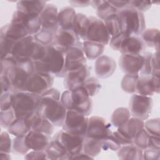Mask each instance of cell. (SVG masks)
Masks as SVG:
<instances>
[{
  "mask_svg": "<svg viewBox=\"0 0 160 160\" xmlns=\"http://www.w3.org/2000/svg\"><path fill=\"white\" fill-rule=\"evenodd\" d=\"M33 63L35 72L48 73L58 78H64L67 73L66 50L54 44L46 46L42 57Z\"/></svg>",
  "mask_w": 160,
  "mask_h": 160,
  "instance_id": "1",
  "label": "cell"
},
{
  "mask_svg": "<svg viewBox=\"0 0 160 160\" xmlns=\"http://www.w3.org/2000/svg\"><path fill=\"white\" fill-rule=\"evenodd\" d=\"M118 19L121 32L126 35L139 36L146 29L143 12L129 5L118 11Z\"/></svg>",
  "mask_w": 160,
  "mask_h": 160,
  "instance_id": "2",
  "label": "cell"
},
{
  "mask_svg": "<svg viewBox=\"0 0 160 160\" xmlns=\"http://www.w3.org/2000/svg\"><path fill=\"white\" fill-rule=\"evenodd\" d=\"M41 95L28 91L13 92L12 108L16 118L32 116L39 109Z\"/></svg>",
  "mask_w": 160,
  "mask_h": 160,
  "instance_id": "3",
  "label": "cell"
},
{
  "mask_svg": "<svg viewBox=\"0 0 160 160\" xmlns=\"http://www.w3.org/2000/svg\"><path fill=\"white\" fill-rule=\"evenodd\" d=\"M35 72L32 60L18 61L3 74L11 81L12 92L26 91V88L31 75Z\"/></svg>",
  "mask_w": 160,
  "mask_h": 160,
  "instance_id": "4",
  "label": "cell"
},
{
  "mask_svg": "<svg viewBox=\"0 0 160 160\" xmlns=\"http://www.w3.org/2000/svg\"><path fill=\"white\" fill-rule=\"evenodd\" d=\"M46 50V46L38 43L31 35L17 41L12 51V56L18 61L40 59Z\"/></svg>",
  "mask_w": 160,
  "mask_h": 160,
  "instance_id": "5",
  "label": "cell"
},
{
  "mask_svg": "<svg viewBox=\"0 0 160 160\" xmlns=\"http://www.w3.org/2000/svg\"><path fill=\"white\" fill-rule=\"evenodd\" d=\"M109 44L113 50L119 51L121 54H141L146 47L139 36L126 35L122 32L111 38Z\"/></svg>",
  "mask_w": 160,
  "mask_h": 160,
  "instance_id": "6",
  "label": "cell"
},
{
  "mask_svg": "<svg viewBox=\"0 0 160 160\" xmlns=\"http://www.w3.org/2000/svg\"><path fill=\"white\" fill-rule=\"evenodd\" d=\"M67 111L60 100L41 97V106L38 112H41L54 126H62Z\"/></svg>",
  "mask_w": 160,
  "mask_h": 160,
  "instance_id": "7",
  "label": "cell"
},
{
  "mask_svg": "<svg viewBox=\"0 0 160 160\" xmlns=\"http://www.w3.org/2000/svg\"><path fill=\"white\" fill-rule=\"evenodd\" d=\"M89 118L81 112L74 110L67 111L62 130L73 134L84 136L86 134Z\"/></svg>",
  "mask_w": 160,
  "mask_h": 160,
  "instance_id": "8",
  "label": "cell"
},
{
  "mask_svg": "<svg viewBox=\"0 0 160 160\" xmlns=\"http://www.w3.org/2000/svg\"><path fill=\"white\" fill-rule=\"evenodd\" d=\"M152 106L153 101L150 96L135 93L129 99V110L132 117L144 121L149 117Z\"/></svg>",
  "mask_w": 160,
  "mask_h": 160,
  "instance_id": "9",
  "label": "cell"
},
{
  "mask_svg": "<svg viewBox=\"0 0 160 160\" xmlns=\"http://www.w3.org/2000/svg\"><path fill=\"white\" fill-rule=\"evenodd\" d=\"M89 20L86 40L98 42L104 46L108 44L111 36L104 21L94 16H89Z\"/></svg>",
  "mask_w": 160,
  "mask_h": 160,
  "instance_id": "10",
  "label": "cell"
},
{
  "mask_svg": "<svg viewBox=\"0 0 160 160\" xmlns=\"http://www.w3.org/2000/svg\"><path fill=\"white\" fill-rule=\"evenodd\" d=\"M54 137L62 144L68 154V159L71 156L82 151L84 136L73 134L62 129L56 132Z\"/></svg>",
  "mask_w": 160,
  "mask_h": 160,
  "instance_id": "11",
  "label": "cell"
},
{
  "mask_svg": "<svg viewBox=\"0 0 160 160\" xmlns=\"http://www.w3.org/2000/svg\"><path fill=\"white\" fill-rule=\"evenodd\" d=\"M11 22L21 26L28 33L33 36L41 29V21L39 15H32L16 9L12 14Z\"/></svg>",
  "mask_w": 160,
  "mask_h": 160,
  "instance_id": "12",
  "label": "cell"
},
{
  "mask_svg": "<svg viewBox=\"0 0 160 160\" xmlns=\"http://www.w3.org/2000/svg\"><path fill=\"white\" fill-rule=\"evenodd\" d=\"M71 91V106L70 109L76 110L86 116L91 114L93 102L85 89L81 86Z\"/></svg>",
  "mask_w": 160,
  "mask_h": 160,
  "instance_id": "13",
  "label": "cell"
},
{
  "mask_svg": "<svg viewBox=\"0 0 160 160\" xmlns=\"http://www.w3.org/2000/svg\"><path fill=\"white\" fill-rule=\"evenodd\" d=\"M54 83L52 75L40 72H34L29 78L26 91L42 95L52 88Z\"/></svg>",
  "mask_w": 160,
  "mask_h": 160,
  "instance_id": "14",
  "label": "cell"
},
{
  "mask_svg": "<svg viewBox=\"0 0 160 160\" xmlns=\"http://www.w3.org/2000/svg\"><path fill=\"white\" fill-rule=\"evenodd\" d=\"M144 58L142 52L137 54H121L119 59V65L125 74L139 75L143 65Z\"/></svg>",
  "mask_w": 160,
  "mask_h": 160,
  "instance_id": "15",
  "label": "cell"
},
{
  "mask_svg": "<svg viewBox=\"0 0 160 160\" xmlns=\"http://www.w3.org/2000/svg\"><path fill=\"white\" fill-rule=\"evenodd\" d=\"M112 132L111 124L104 118L99 116H91L89 118L85 136L101 139L109 136Z\"/></svg>",
  "mask_w": 160,
  "mask_h": 160,
  "instance_id": "16",
  "label": "cell"
},
{
  "mask_svg": "<svg viewBox=\"0 0 160 160\" xmlns=\"http://www.w3.org/2000/svg\"><path fill=\"white\" fill-rule=\"evenodd\" d=\"M90 74V68L87 64L67 72L63 81L64 88L66 90L72 91L81 87L89 77Z\"/></svg>",
  "mask_w": 160,
  "mask_h": 160,
  "instance_id": "17",
  "label": "cell"
},
{
  "mask_svg": "<svg viewBox=\"0 0 160 160\" xmlns=\"http://www.w3.org/2000/svg\"><path fill=\"white\" fill-rule=\"evenodd\" d=\"M159 76L151 74L138 76L136 86V94L151 97L155 93L159 94Z\"/></svg>",
  "mask_w": 160,
  "mask_h": 160,
  "instance_id": "18",
  "label": "cell"
},
{
  "mask_svg": "<svg viewBox=\"0 0 160 160\" xmlns=\"http://www.w3.org/2000/svg\"><path fill=\"white\" fill-rule=\"evenodd\" d=\"M53 44L65 50L72 47L82 46V42L72 29L60 28L55 32Z\"/></svg>",
  "mask_w": 160,
  "mask_h": 160,
  "instance_id": "19",
  "label": "cell"
},
{
  "mask_svg": "<svg viewBox=\"0 0 160 160\" xmlns=\"http://www.w3.org/2000/svg\"><path fill=\"white\" fill-rule=\"evenodd\" d=\"M25 143L30 150L45 151L48 146L51 138L45 133L31 130L24 136Z\"/></svg>",
  "mask_w": 160,
  "mask_h": 160,
  "instance_id": "20",
  "label": "cell"
},
{
  "mask_svg": "<svg viewBox=\"0 0 160 160\" xmlns=\"http://www.w3.org/2000/svg\"><path fill=\"white\" fill-rule=\"evenodd\" d=\"M87 58L82 46H74L66 50V67L67 72L76 69L86 64Z\"/></svg>",
  "mask_w": 160,
  "mask_h": 160,
  "instance_id": "21",
  "label": "cell"
},
{
  "mask_svg": "<svg viewBox=\"0 0 160 160\" xmlns=\"http://www.w3.org/2000/svg\"><path fill=\"white\" fill-rule=\"evenodd\" d=\"M58 9L52 3H47L40 14L41 28L56 32L59 28Z\"/></svg>",
  "mask_w": 160,
  "mask_h": 160,
  "instance_id": "22",
  "label": "cell"
},
{
  "mask_svg": "<svg viewBox=\"0 0 160 160\" xmlns=\"http://www.w3.org/2000/svg\"><path fill=\"white\" fill-rule=\"evenodd\" d=\"M116 68L115 61L106 55H102L94 62V72L99 78H107L114 72Z\"/></svg>",
  "mask_w": 160,
  "mask_h": 160,
  "instance_id": "23",
  "label": "cell"
},
{
  "mask_svg": "<svg viewBox=\"0 0 160 160\" xmlns=\"http://www.w3.org/2000/svg\"><path fill=\"white\" fill-rule=\"evenodd\" d=\"M144 121L136 118H130L125 123L118 128L121 134L128 139L133 141L136 134L144 128Z\"/></svg>",
  "mask_w": 160,
  "mask_h": 160,
  "instance_id": "24",
  "label": "cell"
},
{
  "mask_svg": "<svg viewBox=\"0 0 160 160\" xmlns=\"http://www.w3.org/2000/svg\"><path fill=\"white\" fill-rule=\"evenodd\" d=\"M96 9V14L103 21L118 15V9L112 6L108 1H91L90 4Z\"/></svg>",
  "mask_w": 160,
  "mask_h": 160,
  "instance_id": "25",
  "label": "cell"
},
{
  "mask_svg": "<svg viewBox=\"0 0 160 160\" xmlns=\"http://www.w3.org/2000/svg\"><path fill=\"white\" fill-rule=\"evenodd\" d=\"M32 116L16 118L7 129L8 132L15 137L25 136L31 130Z\"/></svg>",
  "mask_w": 160,
  "mask_h": 160,
  "instance_id": "26",
  "label": "cell"
},
{
  "mask_svg": "<svg viewBox=\"0 0 160 160\" xmlns=\"http://www.w3.org/2000/svg\"><path fill=\"white\" fill-rule=\"evenodd\" d=\"M0 35L4 36L15 42L28 36V32L20 25L12 22L8 23L1 28Z\"/></svg>",
  "mask_w": 160,
  "mask_h": 160,
  "instance_id": "27",
  "label": "cell"
},
{
  "mask_svg": "<svg viewBox=\"0 0 160 160\" xmlns=\"http://www.w3.org/2000/svg\"><path fill=\"white\" fill-rule=\"evenodd\" d=\"M54 126L41 112L35 113L31 119V130L41 132L51 135L54 131Z\"/></svg>",
  "mask_w": 160,
  "mask_h": 160,
  "instance_id": "28",
  "label": "cell"
},
{
  "mask_svg": "<svg viewBox=\"0 0 160 160\" xmlns=\"http://www.w3.org/2000/svg\"><path fill=\"white\" fill-rule=\"evenodd\" d=\"M45 151L48 159H68V154L64 147L54 136Z\"/></svg>",
  "mask_w": 160,
  "mask_h": 160,
  "instance_id": "29",
  "label": "cell"
},
{
  "mask_svg": "<svg viewBox=\"0 0 160 160\" xmlns=\"http://www.w3.org/2000/svg\"><path fill=\"white\" fill-rule=\"evenodd\" d=\"M47 2L44 1H19L16 3V9H19L25 13L39 15L41 14Z\"/></svg>",
  "mask_w": 160,
  "mask_h": 160,
  "instance_id": "30",
  "label": "cell"
},
{
  "mask_svg": "<svg viewBox=\"0 0 160 160\" xmlns=\"http://www.w3.org/2000/svg\"><path fill=\"white\" fill-rule=\"evenodd\" d=\"M76 12L71 6L62 8L58 12L59 28L64 29H72L73 21Z\"/></svg>",
  "mask_w": 160,
  "mask_h": 160,
  "instance_id": "31",
  "label": "cell"
},
{
  "mask_svg": "<svg viewBox=\"0 0 160 160\" xmlns=\"http://www.w3.org/2000/svg\"><path fill=\"white\" fill-rule=\"evenodd\" d=\"M89 17L82 12L76 13L73 21L72 30L79 39L86 40L89 26Z\"/></svg>",
  "mask_w": 160,
  "mask_h": 160,
  "instance_id": "32",
  "label": "cell"
},
{
  "mask_svg": "<svg viewBox=\"0 0 160 160\" xmlns=\"http://www.w3.org/2000/svg\"><path fill=\"white\" fill-rule=\"evenodd\" d=\"M143 151L134 144L121 146L117 151V154L120 159H142Z\"/></svg>",
  "mask_w": 160,
  "mask_h": 160,
  "instance_id": "33",
  "label": "cell"
},
{
  "mask_svg": "<svg viewBox=\"0 0 160 160\" xmlns=\"http://www.w3.org/2000/svg\"><path fill=\"white\" fill-rule=\"evenodd\" d=\"M105 46L92 41L84 40L82 42V50L87 59L94 60L104 52Z\"/></svg>",
  "mask_w": 160,
  "mask_h": 160,
  "instance_id": "34",
  "label": "cell"
},
{
  "mask_svg": "<svg viewBox=\"0 0 160 160\" xmlns=\"http://www.w3.org/2000/svg\"><path fill=\"white\" fill-rule=\"evenodd\" d=\"M101 139L84 137L82 151L92 159L101 153L102 151Z\"/></svg>",
  "mask_w": 160,
  "mask_h": 160,
  "instance_id": "35",
  "label": "cell"
},
{
  "mask_svg": "<svg viewBox=\"0 0 160 160\" xmlns=\"http://www.w3.org/2000/svg\"><path fill=\"white\" fill-rule=\"evenodd\" d=\"M141 38L146 46L154 48L156 51L159 49V31L156 28L145 29L141 34Z\"/></svg>",
  "mask_w": 160,
  "mask_h": 160,
  "instance_id": "36",
  "label": "cell"
},
{
  "mask_svg": "<svg viewBox=\"0 0 160 160\" xmlns=\"http://www.w3.org/2000/svg\"><path fill=\"white\" fill-rule=\"evenodd\" d=\"M131 115L130 111L127 108H118L116 109L112 114L111 118V124L116 128H119L125 123Z\"/></svg>",
  "mask_w": 160,
  "mask_h": 160,
  "instance_id": "37",
  "label": "cell"
},
{
  "mask_svg": "<svg viewBox=\"0 0 160 160\" xmlns=\"http://www.w3.org/2000/svg\"><path fill=\"white\" fill-rule=\"evenodd\" d=\"M55 32L41 28L37 33L32 36L34 40L39 44L44 46H49L53 44Z\"/></svg>",
  "mask_w": 160,
  "mask_h": 160,
  "instance_id": "38",
  "label": "cell"
},
{
  "mask_svg": "<svg viewBox=\"0 0 160 160\" xmlns=\"http://www.w3.org/2000/svg\"><path fill=\"white\" fill-rule=\"evenodd\" d=\"M138 76V75L125 74L121 83L123 91L129 94L136 93V86Z\"/></svg>",
  "mask_w": 160,
  "mask_h": 160,
  "instance_id": "39",
  "label": "cell"
},
{
  "mask_svg": "<svg viewBox=\"0 0 160 160\" xmlns=\"http://www.w3.org/2000/svg\"><path fill=\"white\" fill-rule=\"evenodd\" d=\"M15 41L4 36L0 35V50L1 59H2L12 54V51Z\"/></svg>",
  "mask_w": 160,
  "mask_h": 160,
  "instance_id": "40",
  "label": "cell"
},
{
  "mask_svg": "<svg viewBox=\"0 0 160 160\" xmlns=\"http://www.w3.org/2000/svg\"><path fill=\"white\" fill-rule=\"evenodd\" d=\"M29 149L25 143L24 136L15 137L12 139V152L14 154L21 156H25L29 151Z\"/></svg>",
  "mask_w": 160,
  "mask_h": 160,
  "instance_id": "41",
  "label": "cell"
},
{
  "mask_svg": "<svg viewBox=\"0 0 160 160\" xmlns=\"http://www.w3.org/2000/svg\"><path fill=\"white\" fill-rule=\"evenodd\" d=\"M91 98L98 94L101 88V84L95 77H89L82 86Z\"/></svg>",
  "mask_w": 160,
  "mask_h": 160,
  "instance_id": "42",
  "label": "cell"
},
{
  "mask_svg": "<svg viewBox=\"0 0 160 160\" xmlns=\"http://www.w3.org/2000/svg\"><path fill=\"white\" fill-rule=\"evenodd\" d=\"M149 136L150 135L147 132L145 129L143 128L134 138L133 144L142 151L145 150L148 148Z\"/></svg>",
  "mask_w": 160,
  "mask_h": 160,
  "instance_id": "43",
  "label": "cell"
},
{
  "mask_svg": "<svg viewBox=\"0 0 160 160\" xmlns=\"http://www.w3.org/2000/svg\"><path fill=\"white\" fill-rule=\"evenodd\" d=\"M144 128L150 136L159 138V135H160L159 118H152V119L147 120L146 122H144Z\"/></svg>",
  "mask_w": 160,
  "mask_h": 160,
  "instance_id": "44",
  "label": "cell"
},
{
  "mask_svg": "<svg viewBox=\"0 0 160 160\" xmlns=\"http://www.w3.org/2000/svg\"><path fill=\"white\" fill-rule=\"evenodd\" d=\"M101 144H102V149L104 151L107 150H112V151H118L121 147V145L112 134L109 136L101 139Z\"/></svg>",
  "mask_w": 160,
  "mask_h": 160,
  "instance_id": "45",
  "label": "cell"
},
{
  "mask_svg": "<svg viewBox=\"0 0 160 160\" xmlns=\"http://www.w3.org/2000/svg\"><path fill=\"white\" fill-rule=\"evenodd\" d=\"M16 119L14 111L12 108L0 112V123L2 128L8 129L11 123Z\"/></svg>",
  "mask_w": 160,
  "mask_h": 160,
  "instance_id": "46",
  "label": "cell"
},
{
  "mask_svg": "<svg viewBox=\"0 0 160 160\" xmlns=\"http://www.w3.org/2000/svg\"><path fill=\"white\" fill-rule=\"evenodd\" d=\"M106 26L109 31L111 38L116 36L121 33L119 22L118 19V15L104 21Z\"/></svg>",
  "mask_w": 160,
  "mask_h": 160,
  "instance_id": "47",
  "label": "cell"
},
{
  "mask_svg": "<svg viewBox=\"0 0 160 160\" xmlns=\"http://www.w3.org/2000/svg\"><path fill=\"white\" fill-rule=\"evenodd\" d=\"M12 141L9 135V132L2 131L1 133L0 139V152L10 153L12 151Z\"/></svg>",
  "mask_w": 160,
  "mask_h": 160,
  "instance_id": "48",
  "label": "cell"
},
{
  "mask_svg": "<svg viewBox=\"0 0 160 160\" xmlns=\"http://www.w3.org/2000/svg\"><path fill=\"white\" fill-rule=\"evenodd\" d=\"M13 92H7L1 94L0 109L6 111L12 108Z\"/></svg>",
  "mask_w": 160,
  "mask_h": 160,
  "instance_id": "49",
  "label": "cell"
},
{
  "mask_svg": "<svg viewBox=\"0 0 160 160\" xmlns=\"http://www.w3.org/2000/svg\"><path fill=\"white\" fill-rule=\"evenodd\" d=\"M142 54L144 58V65L139 76L151 74V72H152L151 58H152V53L151 52H143Z\"/></svg>",
  "mask_w": 160,
  "mask_h": 160,
  "instance_id": "50",
  "label": "cell"
},
{
  "mask_svg": "<svg viewBox=\"0 0 160 160\" xmlns=\"http://www.w3.org/2000/svg\"><path fill=\"white\" fill-rule=\"evenodd\" d=\"M128 5L142 12L151 8L152 2L144 1H128Z\"/></svg>",
  "mask_w": 160,
  "mask_h": 160,
  "instance_id": "51",
  "label": "cell"
},
{
  "mask_svg": "<svg viewBox=\"0 0 160 160\" xmlns=\"http://www.w3.org/2000/svg\"><path fill=\"white\" fill-rule=\"evenodd\" d=\"M159 51H156L154 53H152L151 58V66H152V72L151 75L159 76Z\"/></svg>",
  "mask_w": 160,
  "mask_h": 160,
  "instance_id": "52",
  "label": "cell"
},
{
  "mask_svg": "<svg viewBox=\"0 0 160 160\" xmlns=\"http://www.w3.org/2000/svg\"><path fill=\"white\" fill-rule=\"evenodd\" d=\"M25 159H47L48 156L46 151L32 150L24 156Z\"/></svg>",
  "mask_w": 160,
  "mask_h": 160,
  "instance_id": "53",
  "label": "cell"
},
{
  "mask_svg": "<svg viewBox=\"0 0 160 160\" xmlns=\"http://www.w3.org/2000/svg\"><path fill=\"white\" fill-rule=\"evenodd\" d=\"M0 82H1V94L7 92H12L11 81L7 76L0 75Z\"/></svg>",
  "mask_w": 160,
  "mask_h": 160,
  "instance_id": "54",
  "label": "cell"
},
{
  "mask_svg": "<svg viewBox=\"0 0 160 160\" xmlns=\"http://www.w3.org/2000/svg\"><path fill=\"white\" fill-rule=\"evenodd\" d=\"M142 152V159L148 160H156L159 159L160 149H146L143 150Z\"/></svg>",
  "mask_w": 160,
  "mask_h": 160,
  "instance_id": "55",
  "label": "cell"
},
{
  "mask_svg": "<svg viewBox=\"0 0 160 160\" xmlns=\"http://www.w3.org/2000/svg\"><path fill=\"white\" fill-rule=\"evenodd\" d=\"M61 93L56 88H51L48 91H46L45 92H44L42 95H41V97H46V98H49L52 99H54L56 100H60L61 98Z\"/></svg>",
  "mask_w": 160,
  "mask_h": 160,
  "instance_id": "56",
  "label": "cell"
},
{
  "mask_svg": "<svg viewBox=\"0 0 160 160\" xmlns=\"http://www.w3.org/2000/svg\"><path fill=\"white\" fill-rule=\"evenodd\" d=\"M148 148L154 149H160V139H159V138L150 136Z\"/></svg>",
  "mask_w": 160,
  "mask_h": 160,
  "instance_id": "57",
  "label": "cell"
},
{
  "mask_svg": "<svg viewBox=\"0 0 160 160\" xmlns=\"http://www.w3.org/2000/svg\"><path fill=\"white\" fill-rule=\"evenodd\" d=\"M109 2L118 10L122 9L128 5V1H110Z\"/></svg>",
  "mask_w": 160,
  "mask_h": 160,
  "instance_id": "58",
  "label": "cell"
},
{
  "mask_svg": "<svg viewBox=\"0 0 160 160\" xmlns=\"http://www.w3.org/2000/svg\"><path fill=\"white\" fill-rule=\"evenodd\" d=\"M91 1H69V3L76 7H85L91 4Z\"/></svg>",
  "mask_w": 160,
  "mask_h": 160,
  "instance_id": "59",
  "label": "cell"
},
{
  "mask_svg": "<svg viewBox=\"0 0 160 160\" xmlns=\"http://www.w3.org/2000/svg\"><path fill=\"white\" fill-rule=\"evenodd\" d=\"M92 159V158H91L90 156H89L88 155H87L86 154H85L83 151L77 154H75L72 156H71V158H70V159Z\"/></svg>",
  "mask_w": 160,
  "mask_h": 160,
  "instance_id": "60",
  "label": "cell"
},
{
  "mask_svg": "<svg viewBox=\"0 0 160 160\" xmlns=\"http://www.w3.org/2000/svg\"><path fill=\"white\" fill-rule=\"evenodd\" d=\"M0 156L1 159H10V153H6V152H0Z\"/></svg>",
  "mask_w": 160,
  "mask_h": 160,
  "instance_id": "61",
  "label": "cell"
}]
</instances>
